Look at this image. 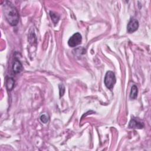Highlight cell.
<instances>
[{
	"label": "cell",
	"mask_w": 151,
	"mask_h": 151,
	"mask_svg": "<svg viewBox=\"0 0 151 151\" xmlns=\"http://www.w3.org/2000/svg\"><path fill=\"white\" fill-rule=\"evenodd\" d=\"M13 70L15 74L19 73L23 70V65L19 60H15L13 66Z\"/></svg>",
	"instance_id": "cell-6"
},
{
	"label": "cell",
	"mask_w": 151,
	"mask_h": 151,
	"mask_svg": "<svg viewBox=\"0 0 151 151\" xmlns=\"http://www.w3.org/2000/svg\"><path fill=\"white\" fill-rule=\"evenodd\" d=\"M82 40V35L79 33H74L69 40L68 44L71 47H74L81 44Z\"/></svg>",
	"instance_id": "cell-3"
},
{
	"label": "cell",
	"mask_w": 151,
	"mask_h": 151,
	"mask_svg": "<svg viewBox=\"0 0 151 151\" xmlns=\"http://www.w3.org/2000/svg\"><path fill=\"white\" fill-rule=\"evenodd\" d=\"M139 27V21L135 19H132L129 21L127 26V30L129 33H132L136 31Z\"/></svg>",
	"instance_id": "cell-4"
},
{
	"label": "cell",
	"mask_w": 151,
	"mask_h": 151,
	"mask_svg": "<svg viewBox=\"0 0 151 151\" xmlns=\"http://www.w3.org/2000/svg\"><path fill=\"white\" fill-rule=\"evenodd\" d=\"M116 79L115 73L112 71H108L105 75L104 80V84L106 87L112 90L115 84L116 83Z\"/></svg>",
	"instance_id": "cell-2"
},
{
	"label": "cell",
	"mask_w": 151,
	"mask_h": 151,
	"mask_svg": "<svg viewBox=\"0 0 151 151\" xmlns=\"http://www.w3.org/2000/svg\"><path fill=\"white\" fill-rule=\"evenodd\" d=\"M49 116L47 114H43L40 116L41 121L44 123H47L49 121Z\"/></svg>",
	"instance_id": "cell-10"
},
{
	"label": "cell",
	"mask_w": 151,
	"mask_h": 151,
	"mask_svg": "<svg viewBox=\"0 0 151 151\" xmlns=\"http://www.w3.org/2000/svg\"><path fill=\"white\" fill-rule=\"evenodd\" d=\"M50 17H51L52 20H53V23H54L55 24H57V23L59 22V21L60 16H59L58 14H57L56 13H54V12H53V11H50Z\"/></svg>",
	"instance_id": "cell-9"
},
{
	"label": "cell",
	"mask_w": 151,
	"mask_h": 151,
	"mask_svg": "<svg viewBox=\"0 0 151 151\" xmlns=\"http://www.w3.org/2000/svg\"><path fill=\"white\" fill-rule=\"evenodd\" d=\"M144 127V124L142 122H140L135 119H132L129 124V127L132 129H142Z\"/></svg>",
	"instance_id": "cell-5"
},
{
	"label": "cell",
	"mask_w": 151,
	"mask_h": 151,
	"mask_svg": "<svg viewBox=\"0 0 151 151\" xmlns=\"http://www.w3.org/2000/svg\"><path fill=\"white\" fill-rule=\"evenodd\" d=\"M59 92H60V97H62L65 92V87L63 84H60L59 86Z\"/></svg>",
	"instance_id": "cell-11"
},
{
	"label": "cell",
	"mask_w": 151,
	"mask_h": 151,
	"mask_svg": "<svg viewBox=\"0 0 151 151\" xmlns=\"http://www.w3.org/2000/svg\"><path fill=\"white\" fill-rule=\"evenodd\" d=\"M137 93H138V90H137V86L135 85H133L131 88L130 98L131 99H135L137 97Z\"/></svg>",
	"instance_id": "cell-8"
},
{
	"label": "cell",
	"mask_w": 151,
	"mask_h": 151,
	"mask_svg": "<svg viewBox=\"0 0 151 151\" xmlns=\"http://www.w3.org/2000/svg\"><path fill=\"white\" fill-rule=\"evenodd\" d=\"M15 84V82L13 78L12 77H9L7 79L6 81V87L8 90L11 91L13 89Z\"/></svg>",
	"instance_id": "cell-7"
},
{
	"label": "cell",
	"mask_w": 151,
	"mask_h": 151,
	"mask_svg": "<svg viewBox=\"0 0 151 151\" xmlns=\"http://www.w3.org/2000/svg\"><path fill=\"white\" fill-rule=\"evenodd\" d=\"M5 18L12 26H16L19 21V14L14 5L9 1H6L3 5Z\"/></svg>",
	"instance_id": "cell-1"
}]
</instances>
